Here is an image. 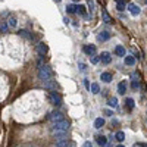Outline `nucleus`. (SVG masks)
<instances>
[{
  "label": "nucleus",
  "mask_w": 147,
  "mask_h": 147,
  "mask_svg": "<svg viewBox=\"0 0 147 147\" xmlns=\"http://www.w3.org/2000/svg\"><path fill=\"white\" fill-rule=\"evenodd\" d=\"M68 131H69V121H66V119H62L60 122L53 124L52 125V129H50L52 136H55L57 138V141L59 140H66Z\"/></svg>",
  "instance_id": "obj_1"
},
{
  "label": "nucleus",
  "mask_w": 147,
  "mask_h": 147,
  "mask_svg": "<svg viewBox=\"0 0 147 147\" xmlns=\"http://www.w3.org/2000/svg\"><path fill=\"white\" fill-rule=\"evenodd\" d=\"M52 75H53V71H52V68L49 66V65H43V66L38 68V78H40L43 82L47 81V80H50Z\"/></svg>",
  "instance_id": "obj_2"
},
{
  "label": "nucleus",
  "mask_w": 147,
  "mask_h": 147,
  "mask_svg": "<svg viewBox=\"0 0 147 147\" xmlns=\"http://www.w3.org/2000/svg\"><path fill=\"white\" fill-rule=\"evenodd\" d=\"M49 100H50V103L55 105V106H60L62 105V96H60L56 90H52V91H49Z\"/></svg>",
  "instance_id": "obj_3"
},
{
  "label": "nucleus",
  "mask_w": 147,
  "mask_h": 147,
  "mask_svg": "<svg viewBox=\"0 0 147 147\" xmlns=\"http://www.w3.org/2000/svg\"><path fill=\"white\" fill-rule=\"evenodd\" d=\"M47 118H49V121H50V122H53V124H56V122H60L62 119H65L60 110H53V112L49 113Z\"/></svg>",
  "instance_id": "obj_4"
},
{
  "label": "nucleus",
  "mask_w": 147,
  "mask_h": 147,
  "mask_svg": "<svg viewBox=\"0 0 147 147\" xmlns=\"http://www.w3.org/2000/svg\"><path fill=\"white\" fill-rule=\"evenodd\" d=\"M99 57H100V62H102L103 65H109L110 62H112V56H110L109 52H103Z\"/></svg>",
  "instance_id": "obj_5"
},
{
  "label": "nucleus",
  "mask_w": 147,
  "mask_h": 147,
  "mask_svg": "<svg viewBox=\"0 0 147 147\" xmlns=\"http://www.w3.org/2000/svg\"><path fill=\"white\" fill-rule=\"evenodd\" d=\"M82 52H84L85 55H88V56H94V53H96V46H93V44H85V46L82 47Z\"/></svg>",
  "instance_id": "obj_6"
},
{
  "label": "nucleus",
  "mask_w": 147,
  "mask_h": 147,
  "mask_svg": "<svg viewBox=\"0 0 147 147\" xmlns=\"http://www.w3.org/2000/svg\"><path fill=\"white\" fill-rule=\"evenodd\" d=\"M47 50H49V47H47L46 43H38L37 44V53H38L40 56H44L47 53Z\"/></svg>",
  "instance_id": "obj_7"
},
{
  "label": "nucleus",
  "mask_w": 147,
  "mask_h": 147,
  "mask_svg": "<svg viewBox=\"0 0 147 147\" xmlns=\"http://www.w3.org/2000/svg\"><path fill=\"white\" fill-rule=\"evenodd\" d=\"M44 84V88H47V90H56V87H57V84H56V81L55 80H47V81H44L43 82Z\"/></svg>",
  "instance_id": "obj_8"
},
{
  "label": "nucleus",
  "mask_w": 147,
  "mask_h": 147,
  "mask_svg": "<svg viewBox=\"0 0 147 147\" xmlns=\"http://www.w3.org/2000/svg\"><path fill=\"white\" fill-rule=\"evenodd\" d=\"M128 10L131 12V15H134V16L140 15V12H141V9H140L137 5H134V3H129V5H128Z\"/></svg>",
  "instance_id": "obj_9"
},
{
  "label": "nucleus",
  "mask_w": 147,
  "mask_h": 147,
  "mask_svg": "<svg viewBox=\"0 0 147 147\" xmlns=\"http://www.w3.org/2000/svg\"><path fill=\"white\" fill-rule=\"evenodd\" d=\"M109 38H110L109 31H100L99 35H97V40H99V41H107Z\"/></svg>",
  "instance_id": "obj_10"
},
{
  "label": "nucleus",
  "mask_w": 147,
  "mask_h": 147,
  "mask_svg": "<svg viewBox=\"0 0 147 147\" xmlns=\"http://www.w3.org/2000/svg\"><path fill=\"white\" fill-rule=\"evenodd\" d=\"M118 93H119L121 96H124V94L127 93V81H121V82L118 84Z\"/></svg>",
  "instance_id": "obj_11"
},
{
  "label": "nucleus",
  "mask_w": 147,
  "mask_h": 147,
  "mask_svg": "<svg viewBox=\"0 0 147 147\" xmlns=\"http://www.w3.org/2000/svg\"><path fill=\"white\" fill-rule=\"evenodd\" d=\"M100 80L103 82H112V74L110 72H102L100 74Z\"/></svg>",
  "instance_id": "obj_12"
},
{
  "label": "nucleus",
  "mask_w": 147,
  "mask_h": 147,
  "mask_svg": "<svg viewBox=\"0 0 147 147\" xmlns=\"http://www.w3.org/2000/svg\"><path fill=\"white\" fill-rule=\"evenodd\" d=\"M102 18H103V22L105 24H112L113 21H112V18H110V15L107 13V10H102Z\"/></svg>",
  "instance_id": "obj_13"
},
{
  "label": "nucleus",
  "mask_w": 147,
  "mask_h": 147,
  "mask_svg": "<svg viewBox=\"0 0 147 147\" xmlns=\"http://www.w3.org/2000/svg\"><path fill=\"white\" fill-rule=\"evenodd\" d=\"M96 140H97V144L102 146V147H106V146H107V138H106L105 136H97Z\"/></svg>",
  "instance_id": "obj_14"
},
{
  "label": "nucleus",
  "mask_w": 147,
  "mask_h": 147,
  "mask_svg": "<svg viewBox=\"0 0 147 147\" xmlns=\"http://www.w3.org/2000/svg\"><path fill=\"white\" fill-rule=\"evenodd\" d=\"M105 127V119L103 118H97L96 121H94V128L96 129H102Z\"/></svg>",
  "instance_id": "obj_15"
},
{
  "label": "nucleus",
  "mask_w": 147,
  "mask_h": 147,
  "mask_svg": "<svg viewBox=\"0 0 147 147\" xmlns=\"http://www.w3.org/2000/svg\"><path fill=\"white\" fill-rule=\"evenodd\" d=\"M131 87H132V90H138V87H140V81L137 80V74H134V75H132V82H131Z\"/></svg>",
  "instance_id": "obj_16"
},
{
  "label": "nucleus",
  "mask_w": 147,
  "mask_h": 147,
  "mask_svg": "<svg viewBox=\"0 0 147 147\" xmlns=\"http://www.w3.org/2000/svg\"><path fill=\"white\" fill-rule=\"evenodd\" d=\"M115 55H118V56H125L127 52H125L124 46H116V47H115Z\"/></svg>",
  "instance_id": "obj_17"
},
{
  "label": "nucleus",
  "mask_w": 147,
  "mask_h": 147,
  "mask_svg": "<svg viewBox=\"0 0 147 147\" xmlns=\"http://www.w3.org/2000/svg\"><path fill=\"white\" fill-rule=\"evenodd\" d=\"M18 34H19L21 37H24V38H28V40H32V35H31V32H28L27 30H19V31H18Z\"/></svg>",
  "instance_id": "obj_18"
},
{
  "label": "nucleus",
  "mask_w": 147,
  "mask_h": 147,
  "mask_svg": "<svg viewBox=\"0 0 147 147\" xmlns=\"http://www.w3.org/2000/svg\"><path fill=\"white\" fill-rule=\"evenodd\" d=\"M107 105L110 107H118V99H116V97H109V99H107Z\"/></svg>",
  "instance_id": "obj_19"
},
{
  "label": "nucleus",
  "mask_w": 147,
  "mask_h": 147,
  "mask_svg": "<svg viewBox=\"0 0 147 147\" xmlns=\"http://www.w3.org/2000/svg\"><path fill=\"white\" fill-rule=\"evenodd\" d=\"M90 91H91L93 94H97V93H99V91H100L99 84H97V82H93V84L90 85Z\"/></svg>",
  "instance_id": "obj_20"
},
{
  "label": "nucleus",
  "mask_w": 147,
  "mask_h": 147,
  "mask_svg": "<svg viewBox=\"0 0 147 147\" xmlns=\"http://www.w3.org/2000/svg\"><path fill=\"white\" fill-rule=\"evenodd\" d=\"M125 105L128 106V110H132V109H134V106H136V102H134V99L128 97V99L125 100Z\"/></svg>",
  "instance_id": "obj_21"
},
{
  "label": "nucleus",
  "mask_w": 147,
  "mask_h": 147,
  "mask_svg": "<svg viewBox=\"0 0 147 147\" xmlns=\"http://www.w3.org/2000/svg\"><path fill=\"white\" fill-rule=\"evenodd\" d=\"M16 24H18V21H16V18H13V16H10V18L7 19V27H10V28H15Z\"/></svg>",
  "instance_id": "obj_22"
},
{
  "label": "nucleus",
  "mask_w": 147,
  "mask_h": 147,
  "mask_svg": "<svg viewBox=\"0 0 147 147\" xmlns=\"http://www.w3.org/2000/svg\"><path fill=\"white\" fill-rule=\"evenodd\" d=\"M115 138H116V141H119V143H122L125 140V134L122 132V131H118L116 134H115Z\"/></svg>",
  "instance_id": "obj_23"
},
{
  "label": "nucleus",
  "mask_w": 147,
  "mask_h": 147,
  "mask_svg": "<svg viewBox=\"0 0 147 147\" xmlns=\"http://www.w3.org/2000/svg\"><path fill=\"white\" fill-rule=\"evenodd\" d=\"M134 63H136V57H134V56H127V57H125V65L132 66Z\"/></svg>",
  "instance_id": "obj_24"
},
{
  "label": "nucleus",
  "mask_w": 147,
  "mask_h": 147,
  "mask_svg": "<svg viewBox=\"0 0 147 147\" xmlns=\"http://www.w3.org/2000/svg\"><path fill=\"white\" fill-rule=\"evenodd\" d=\"M77 5H68L66 6V12H68V13H75V12H77Z\"/></svg>",
  "instance_id": "obj_25"
},
{
  "label": "nucleus",
  "mask_w": 147,
  "mask_h": 147,
  "mask_svg": "<svg viewBox=\"0 0 147 147\" xmlns=\"http://www.w3.org/2000/svg\"><path fill=\"white\" fill-rule=\"evenodd\" d=\"M56 147H71V146H69L68 140H59L56 143Z\"/></svg>",
  "instance_id": "obj_26"
},
{
  "label": "nucleus",
  "mask_w": 147,
  "mask_h": 147,
  "mask_svg": "<svg viewBox=\"0 0 147 147\" xmlns=\"http://www.w3.org/2000/svg\"><path fill=\"white\" fill-rule=\"evenodd\" d=\"M77 12H78V13H81L84 18H88L87 16V13H85V6H82V5H80L78 7H77Z\"/></svg>",
  "instance_id": "obj_27"
},
{
  "label": "nucleus",
  "mask_w": 147,
  "mask_h": 147,
  "mask_svg": "<svg viewBox=\"0 0 147 147\" xmlns=\"http://www.w3.org/2000/svg\"><path fill=\"white\" fill-rule=\"evenodd\" d=\"M100 62V57H97V56H91V63L96 65V63H99Z\"/></svg>",
  "instance_id": "obj_28"
},
{
  "label": "nucleus",
  "mask_w": 147,
  "mask_h": 147,
  "mask_svg": "<svg viewBox=\"0 0 147 147\" xmlns=\"http://www.w3.org/2000/svg\"><path fill=\"white\" fill-rule=\"evenodd\" d=\"M0 31H2L3 34L7 32V24H5V25H0Z\"/></svg>",
  "instance_id": "obj_29"
},
{
  "label": "nucleus",
  "mask_w": 147,
  "mask_h": 147,
  "mask_svg": "<svg viewBox=\"0 0 147 147\" xmlns=\"http://www.w3.org/2000/svg\"><path fill=\"white\" fill-rule=\"evenodd\" d=\"M88 9H90V12H93L94 10V3H93V0H88Z\"/></svg>",
  "instance_id": "obj_30"
},
{
  "label": "nucleus",
  "mask_w": 147,
  "mask_h": 147,
  "mask_svg": "<svg viewBox=\"0 0 147 147\" xmlns=\"http://www.w3.org/2000/svg\"><path fill=\"white\" fill-rule=\"evenodd\" d=\"M116 9H118L119 12H124V10H125V5H116Z\"/></svg>",
  "instance_id": "obj_31"
},
{
  "label": "nucleus",
  "mask_w": 147,
  "mask_h": 147,
  "mask_svg": "<svg viewBox=\"0 0 147 147\" xmlns=\"http://www.w3.org/2000/svg\"><path fill=\"white\" fill-rule=\"evenodd\" d=\"M84 85H85V88H87V90H90V82H88V80H84Z\"/></svg>",
  "instance_id": "obj_32"
},
{
  "label": "nucleus",
  "mask_w": 147,
  "mask_h": 147,
  "mask_svg": "<svg viewBox=\"0 0 147 147\" xmlns=\"http://www.w3.org/2000/svg\"><path fill=\"white\" fill-rule=\"evenodd\" d=\"M105 113H106L107 116H112V115H113V112H112V110H109V109H106V110H105Z\"/></svg>",
  "instance_id": "obj_33"
},
{
  "label": "nucleus",
  "mask_w": 147,
  "mask_h": 147,
  "mask_svg": "<svg viewBox=\"0 0 147 147\" xmlns=\"http://www.w3.org/2000/svg\"><path fill=\"white\" fill-rule=\"evenodd\" d=\"M115 2H116V5H124L127 0H115Z\"/></svg>",
  "instance_id": "obj_34"
},
{
  "label": "nucleus",
  "mask_w": 147,
  "mask_h": 147,
  "mask_svg": "<svg viewBox=\"0 0 147 147\" xmlns=\"http://www.w3.org/2000/svg\"><path fill=\"white\" fill-rule=\"evenodd\" d=\"M84 147H93V144H91L90 141H85V143H84Z\"/></svg>",
  "instance_id": "obj_35"
},
{
  "label": "nucleus",
  "mask_w": 147,
  "mask_h": 147,
  "mask_svg": "<svg viewBox=\"0 0 147 147\" xmlns=\"http://www.w3.org/2000/svg\"><path fill=\"white\" fill-rule=\"evenodd\" d=\"M78 66H80V69H81V71H85V65H84V63H80Z\"/></svg>",
  "instance_id": "obj_36"
},
{
  "label": "nucleus",
  "mask_w": 147,
  "mask_h": 147,
  "mask_svg": "<svg viewBox=\"0 0 147 147\" xmlns=\"http://www.w3.org/2000/svg\"><path fill=\"white\" fill-rule=\"evenodd\" d=\"M134 147H143V146H141V143H136V144H134Z\"/></svg>",
  "instance_id": "obj_37"
},
{
  "label": "nucleus",
  "mask_w": 147,
  "mask_h": 147,
  "mask_svg": "<svg viewBox=\"0 0 147 147\" xmlns=\"http://www.w3.org/2000/svg\"><path fill=\"white\" fill-rule=\"evenodd\" d=\"M116 147H125V146H122V144H119V146H116Z\"/></svg>",
  "instance_id": "obj_38"
},
{
  "label": "nucleus",
  "mask_w": 147,
  "mask_h": 147,
  "mask_svg": "<svg viewBox=\"0 0 147 147\" xmlns=\"http://www.w3.org/2000/svg\"><path fill=\"white\" fill-rule=\"evenodd\" d=\"M141 146H143V147H147V144H143V143H141Z\"/></svg>",
  "instance_id": "obj_39"
},
{
  "label": "nucleus",
  "mask_w": 147,
  "mask_h": 147,
  "mask_svg": "<svg viewBox=\"0 0 147 147\" xmlns=\"http://www.w3.org/2000/svg\"><path fill=\"white\" fill-rule=\"evenodd\" d=\"M144 2H147V0H144Z\"/></svg>",
  "instance_id": "obj_40"
},
{
  "label": "nucleus",
  "mask_w": 147,
  "mask_h": 147,
  "mask_svg": "<svg viewBox=\"0 0 147 147\" xmlns=\"http://www.w3.org/2000/svg\"><path fill=\"white\" fill-rule=\"evenodd\" d=\"M146 122H147V119H146Z\"/></svg>",
  "instance_id": "obj_41"
}]
</instances>
